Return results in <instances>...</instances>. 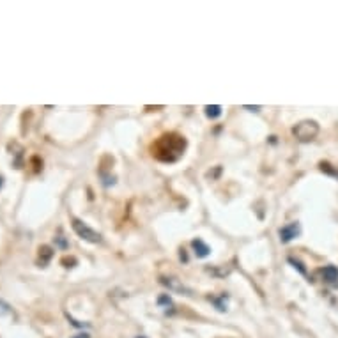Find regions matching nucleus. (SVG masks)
<instances>
[{
    "instance_id": "nucleus-1",
    "label": "nucleus",
    "mask_w": 338,
    "mask_h": 338,
    "mask_svg": "<svg viewBox=\"0 0 338 338\" xmlns=\"http://www.w3.org/2000/svg\"><path fill=\"white\" fill-rule=\"evenodd\" d=\"M184 137L177 133H165L153 144V156L163 163H173L184 154Z\"/></svg>"
},
{
    "instance_id": "nucleus-2",
    "label": "nucleus",
    "mask_w": 338,
    "mask_h": 338,
    "mask_svg": "<svg viewBox=\"0 0 338 338\" xmlns=\"http://www.w3.org/2000/svg\"><path fill=\"white\" fill-rule=\"evenodd\" d=\"M292 135L299 142H312L319 135V124L315 121H301L292 128Z\"/></svg>"
},
{
    "instance_id": "nucleus-3",
    "label": "nucleus",
    "mask_w": 338,
    "mask_h": 338,
    "mask_svg": "<svg viewBox=\"0 0 338 338\" xmlns=\"http://www.w3.org/2000/svg\"><path fill=\"white\" fill-rule=\"evenodd\" d=\"M71 227H73V230L77 232V236L80 239H84V241H87V243H92V245H97V243H101L103 241V236H101L97 230H94V229H90L87 223H84L82 220H73V223H71Z\"/></svg>"
},
{
    "instance_id": "nucleus-4",
    "label": "nucleus",
    "mask_w": 338,
    "mask_h": 338,
    "mask_svg": "<svg viewBox=\"0 0 338 338\" xmlns=\"http://www.w3.org/2000/svg\"><path fill=\"white\" fill-rule=\"evenodd\" d=\"M160 282H161V285H165L167 289L172 290V292L186 294V296H191V294H193L189 287H186L181 280H177V278H173V276H161Z\"/></svg>"
},
{
    "instance_id": "nucleus-5",
    "label": "nucleus",
    "mask_w": 338,
    "mask_h": 338,
    "mask_svg": "<svg viewBox=\"0 0 338 338\" xmlns=\"http://www.w3.org/2000/svg\"><path fill=\"white\" fill-rule=\"evenodd\" d=\"M280 241L282 243H289V241H292V239H296L301 234V227H299V223H289V225H285V227H282L280 229Z\"/></svg>"
},
{
    "instance_id": "nucleus-6",
    "label": "nucleus",
    "mask_w": 338,
    "mask_h": 338,
    "mask_svg": "<svg viewBox=\"0 0 338 338\" xmlns=\"http://www.w3.org/2000/svg\"><path fill=\"white\" fill-rule=\"evenodd\" d=\"M321 274L324 278V282L330 283L331 287H338V267L337 266H326L324 269H321Z\"/></svg>"
},
{
    "instance_id": "nucleus-7",
    "label": "nucleus",
    "mask_w": 338,
    "mask_h": 338,
    "mask_svg": "<svg viewBox=\"0 0 338 338\" xmlns=\"http://www.w3.org/2000/svg\"><path fill=\"white\" fill-rule=\"evenodd\" d=\"M191 246H193V250H195V255H197V257H200V258H205L207 255L211 254V248L205 245L202 239H195V241L191 243Z\"/></svg>"
},
{
    "instance_id": "nucleus-8",
    "label": "nucleus",
    "mask_w": 338,
    "mask_h": 338,
    "mask_svg": "<svg viewBox=\"0 0 338 338\" xmlns=\"http://www.w3.org/2000/svg\"><path fill=\"white\" fill-rule=\"evenodd\" d=\"M52 257H53L52 248H50V246H41L39 248V264L41 266H46Z\"/></svg>"
},
{
    "instance_id": "nucleus-9",
    "label": "nucleus",
    "mask_w": 338,
    "mask_h": 338,
    "mask_svg": "<svg viewBox=\"0 0 338 338\" xmlns=\"http://www.w3.org/2000/svg\"><path fill=\"white\" fill-rule=\"evenodd\" d=\"M205 115L209 117V119H218V117L222 115V106L220 105H207L205 106Z\"/></svg>"
},
{
    "instance_id": "nucleus-10",
    "label": "nucleus",
    "mask_w": 338,
    "mask_h": 338,
    "mask_svg": "<svg viewBox=\"0 0 338 338\" xmlns=\"http://www.w3.org/2000/svg\"><path fill=\"white\" fill-rule=\"evenodd\" d=\"M213 303L216 305V308L220 312H225L227 310V298H225V294H222L220 298H213Z\"/></svg>"
},
{
    "instance_id": "nucleus-11",
    "label": "nucleus",
    "mask_w": 338,
    "mask_h": 338,
    "mask_svg": "<svg viewBox=\"0 0 338 338\" xmlns=\"http://www.w3.org/2000/svg\"><path fill=\"white\" fill-rule=\"evenodd\" d=\"M321 170H322V172L330 173V175H335V177H338V170L331 169L330 163H321Z\"/></svg>"
},
{
    "instance_id": "nucleus-12",
    "label": "nucleus",
    "mask_w": 338,
    "mask_h": 338,
    "mask_svg": "<svg viewBox=\"0 0 338 338\" xmlns=\"http://www.w3.org/2000/svg\"><path fill=\"white\" fill-rule=\"evenodd\" d=\"M289 262H290V264H292L294 267H298V269H299V273H301V274H306V269H305V267H303V264H301V262H299V260H296V258H294V257H289Z\"/></svg>"
},
{
    "instance_id": "nucleus-13",
    "label": "nucleus",
    "mask_w": 338,
    "mask_h": 338,
    "mask_svg": "<svg viewBox=\"0 0 338 338\" xmlns=\"http://www.w3.org/2000/svg\"><path fill=\"white\" fill-rule=\"evenodd\" d=\"M0 314H11V310H9V306L5 305L4 301H0Z\"/></svg>"
},
{
    "instance_id": "nucleus-14",
    "label": "nucleus",
    "mask_w": 338,
    "mask_h": 338,
    "mask_svg": "<svg viewBox=\"0 0 338 338\" xmlns=\"http://www.w3.org/2000/svg\"><path fill=\"white\" fill-rule=\"evenodd\" d=\"M246 110H250V112H258V110L262 108V106H250V105H245Z\"/></svg>"
},
{
    "instance_id": "nucleus-15",
    "label": "nucleus",
    "mask_w": 338,
    "mask_h": 338,
    "mask_svg": "<svg viewBox=\"0 0 338 338\" xmlns=\"http://www.w3.org/2000/svg\"><path fill=\"white\" fill-rule=\"evenodd\" d=\"M57 243H59V246H61V248H66V241H64V238H62V236H59V238H57Z\"/></svg>"
},
{
    "instance_id": "nucleus-16",
    "label": "nucleus",
    "mask_w": 338,
    "mask_h": 338,
    "mask_svg": "<svg viewBox=\"0 0 338 338\" xmlns=\"http://www.w3.org/2000/svg\"><path fill=\"white\" fill-rule=\"evenodd\" d=\"M77 338H90V337H89V335H78Z\"/></svg>"
},
{
    "instance_id": "nucleus-17",
    "label": "nucleus",
    "mask_w": 338,
    "mask_h": 338,
    "mask_svg": "<svg viewBox=\"0 0 338 338\" xmlns=\"http://www.w3.org/2000/svg\"><path fill=\"white\" fill-rule=\"evenodd\" d=\"M2 186H4V177L0 175V188H2Z\"/></svg>"
},
{
    "instance_id": "nucleus-18",
    "label": "nucleus",
    "mask_w": 338,
    "mask_h": 338,
    "mask_svg": "<svg viewBox=\"0 0 338 338\" xmlns=\"http://www.w3.org/2000/svg\"><path fill=\"white\" fill-rule=\"evenodd\" d=\"M138 338H145V337H138Z\"/></svg>"
}]
</instances>
